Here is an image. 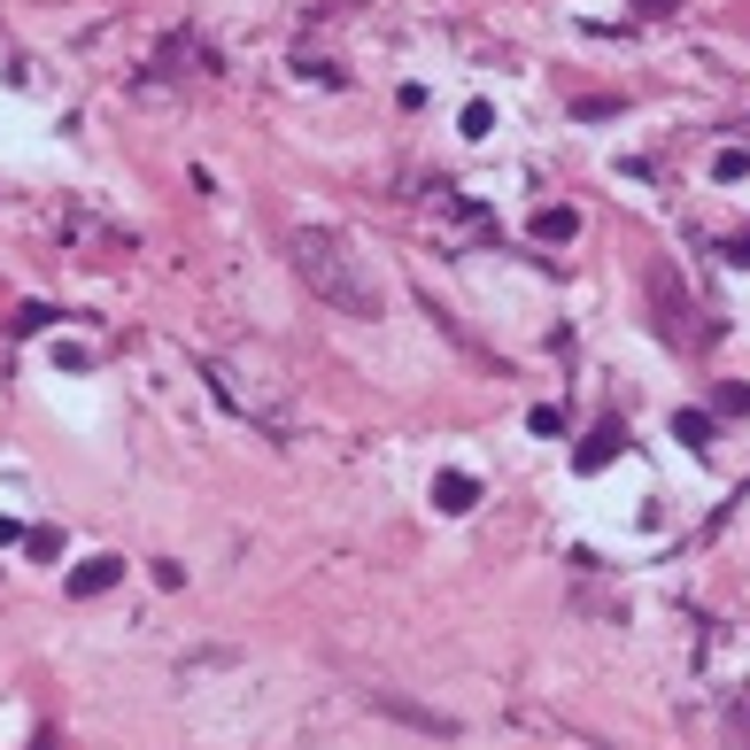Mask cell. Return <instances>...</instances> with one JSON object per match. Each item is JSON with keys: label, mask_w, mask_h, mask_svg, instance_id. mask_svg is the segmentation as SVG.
I'll use <instances>...</instances> for the list:
<instances>
[{"label": "cell", "mask_w": 750, "mask_h": 750, "mask_svg": "<svg viewBox=\"0 0 750 750\" xmlns=\"http://www.w3.org/2000/svg\"><path fill=\"white\" fill-rule=\"evenodd\" d=\"M287 264H295V279L325 302V309H341V317H379V279L348 256L341 233L295 225V233H287Z\"/></svg>", "instance_id": "cell-1"}, {"label": "cell", "mask_w": 750, "mask_h": 750, "mask_svg": "<svg viewBox=\"0 0 750 750\" xmlns=\"http://www.w3.org/2000/svg\"><path fill=\"white\" fill-rule=\"evenodd\" d=\"M372 704H379L387 720H411V728H426V736H456V720H450V712H426V704H411L403 689H372Z\"/></svg>", "instance_id": "cell-2"}, {"label": "cell", "mask_w": 750, "mask_h": 750, "mask_svg": "<svg viewBox=\"0 0 750 750\" xmlns=\"http://www.w3.org/2000/svg\"><path fill=\"white\" fill-rule=\"evenodd\" d=\"M650 295H658V309H665V341H681V348H689V317H697V309L681 302V287H673V272H665V264L650 272Z\"/></svg>", "instance_id": "cell-3"}, {"label": "cell", "mask_w": 750, "mask_h": 750, "mask_svg": "<svg viewBox=\"0 0 750 750\" xmlns=\"http://www.w3.org/2000/svg\"><path fill=\"white\" fill-rule=\"evenodd\" d=\"M125 581V557H86L78 573H70V596H109Z\"/></svg>", "instance_id": "cell-4"}, {"label": "cell", "mask_w": 750, "mask_h": 750, "mask_svg": "<svg viewBox=\"0 0 750 750\" xmlns=\"http://www.w3.org/2000/svg\"><path fill=\"white\" fill-rule=\"evenodd\" d=\"M434 503H442V511H472V503H480V480H464V472H442V480H434Z\"/></svg>", "instance_id": "cell-5"}, {"label": "cell", "mask_w": 750, "mask_h": 750, "mask_svg": "<svg viewBox=\"0 0 750 750\" xmlns=\"http://www.w3.org/2000/svg\"><path fill=\"white\" fill-rule=\"evenodd\" d=\"M611 456H619V418H603L596 434H589V450H581V472H603Z\"/></svg>", "instance_id": "cell-6"}, {"label": "cell", "mask_w": 750, "mask_h": 750, "mask_svg": "<svg viewBox=\"0 0 750 750\" xmlns=\"http://www.w3.org/2000/svg\"><path fill=\"white\" fill-rule=\"evenodd\" d=\"M573 233H581V217H573V209H542V217H534V240H550V248H557V240H573Z\"/></svg>", "instance_id": "cell-7"}, {"label": "cell", "mask_w": 750, "mask_h": 750, "mask_svg": "<svg viewBox=\"0 0 750 750\" xmlns=\"http://www.w3.org/2000/svg\"><path fill=\"white\" fill-rule=\"evenodd\" d=\"M47 325H55V309H47V302H16V317H8V333H16V341H31V333H47Z\"/></svg>", "instance_id": "cell-8"}, {"label": "cell", "mask_w": 750, "mask_h": 750, "mask_svg": "<svg viewBox=\"0 0 750 750\" xmlns=\"http://www.w3.org/2000/svg\"><path fill=\"white\" fill-rule=\"evenodd\" d=\"M673 442H689V450H712V418H704V411H681V418H673Z\"/></svg>", "instance_id": "cell-9"}, {"label": "cell", "mask_w": 750, "mask_h": 750, "mask_svg": "<svg viewBox=\"0 0 750 750\" xmlns=\"http://www.w3.org/2000/svg\"><path fill=\"white\" fill-rule=\"evenodd\" d=\"M155 589H186V565H178V557H155Z\"/></svg>", "instance_id": "cell-10"}, {"label": "cell", "mask_w": 750, "mask_h": 750, "mask_svg": "<svg viewBox=\"0 0 750 750\" xmlns=\"http://www.w3.org/2000/svg\"><path fill=\"white\" fill-rule=\"evenodd\" d=\"M750 411V387H720V418H743Z\"/></svg>", "instance_id": "cell-11"}, {"label": "cell", "mask_w": 750, "mask_h": 750, "mask_svg": "<svg viewBox=\"0 0 750 750\" xmlns=\"http://www.w3.org/2000/svg\"><path fill=\"white\" fill-rule=\"evenodd\" d=\"M31 750H62V743H55V736H39V743H31Z\"/></svg>", "instance_id": "cell-12"}, {"label": "cell", "mask_w": 750, "mask_h": 750, "mask_svg": "<svg viewBox=\"0 0 750 750\" xmlns=\"http://www.w3.org/2000/svg\"><path fill=\"white\" fill-rule=\"evenodd\" d=\"M642 8H673V0H642Z\"/></svg>", "instance_id": "cell-13"}]
</instances>
